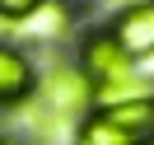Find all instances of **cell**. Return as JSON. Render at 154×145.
Masks as SVG:
<instances>
[{
	"label": "cell",
	"instance_id": "cell-5",
	"mask_svg": "<svg viewBox=\"0 0 154 145\" xmlns=\"http://www.w3.org/2000/svg\"><path fill=\"white\" fill-rule=\"evenodd\" d=\"M38 89V66L14 42H0V108H19Z\"/></svg>",
	"mask_w": 154,
	"mask_h": 145
},
{
	"label": "cell",
	"instance_id": "cell-1",
	"mask_svg": "<svg viewBox=\"0 0 154 145\" xmlns=\"http://www.w3.org/2000/svg\"><path fill=\"white\" fill-rule=\"evenodd\" d=\"M75 66L84 70V80L94 84V108H112V103H126V98L149 94V89L135 80L131 56H126L107 33H89L84 47H79V61H75Z\"/></svg>",
	"mask_w": 154,
	"mask_h": 145
},
{
	"label": "cell",
	"instance_id": "cell-4",
	"mask_svg": "<svg viewBox=\"0 0 154 145\" xmlns=\"http://www.w3.org/2000/svg\"><path fill=\"white\" fill-rule=\"evenodd\" d=\"M107 38H112L131 61L154 56V0H135V5H126V10L112 19Z\"/></svg>",
	"mask_w": 154,
	"mask_h": 145
},
{
	"label": "cell",
	"instance_id": "cell-7",
	"mask_svg": "<svg viewBox=\"0 0 154 145\" xmlns=\"http://www.w3.org/2000/svg\"><path fill=\"white\" fill-rule=\"evenodd\" d=\"M47 0H0V24H28Z\"/></svg>",
	"mask_w": 154,
	"mask_h": 145
},
{
	"label": "cell",
	"instance_id": "cell-2",
	"mask_svg": "<svg viewBox=\"0 0 154 145\" xmlns=\"http://www.w3.org/2000/svg\"><path fill=\"white\" fill-rule=\"evenodd\" d=\"M70 145H154V94L94 108L75 126Z\"/></svg>",
	"mask_w": 154,
	"mask_h": 145
},
{
	"label": "cell",
	"instance_id": "cell-6",
	"mask_svg": "<svg viewBox=\"0 0 154 145\" xmlns=\"http://www.w3.org/2000/svg\"><path fill=\"white\" fill-rule=\"evenodd\" d=\"M66 19H70V10H66V5H42V10L33 14L28 24L38 28V38H56V33L66 28Z\"/></svg>",
	"mask_w": 154,
	"mask_h": 145
},
{
	"label": "cell",
	"instance_id": "cell-3",
	"mask_svg": "<svg viewBox=\"0 0 154 145\" xmlns=\"http://www.w3.org/2000/svg\"><path fill=\"white\" fill-rule=\"evenodd\" d=\"M38 122L42 126H66V122H84L94 112V84L84 80V70L75 61H56L38 75Z\"/></svg>",
	"mask_w": 154,
	"mask_h": 145
},
{
	"label": "cell",
	"instance_id": "cell-8",
	"mask_svg": "<svg viewBox=\"0 0 154 145\" xmlns=\"http://www.w3.org/2000/svg\"><path fill=\"white\" fill-rule=\"evenodd\" d=\"M0 145H10V140H5V136H0Z\"/></svg>",
	"mask_w": 154,
	"mask_h": 145
}]
</instances>
